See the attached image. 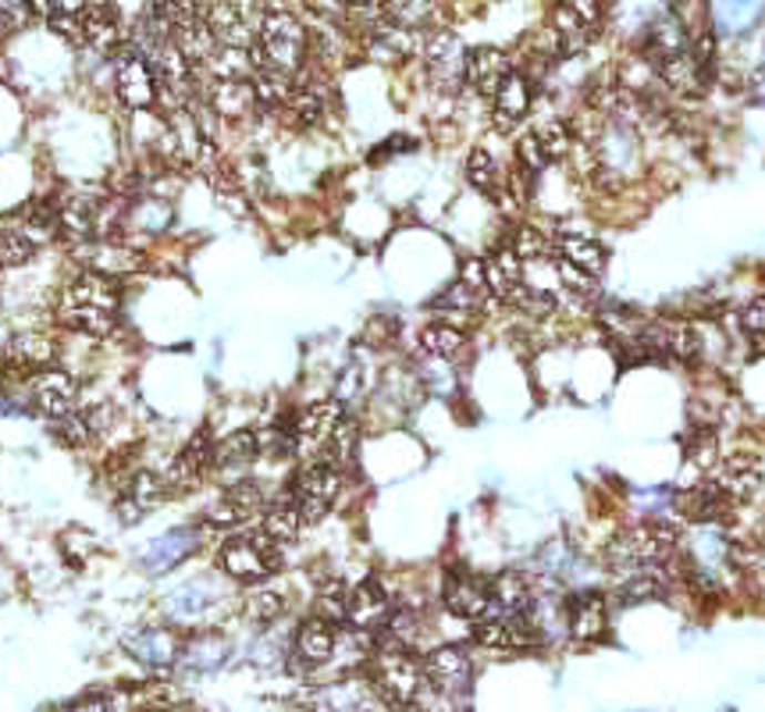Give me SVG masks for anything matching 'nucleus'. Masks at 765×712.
<instances>
[{
  "mask_svg": "<svg viewBox=\"0 0 765 712\" xmlns=\"http://www.w3.org/2000/svg\"><path fill=\"white\" fill-rule=\"evenodd\" d=\"M122 645L135 663H143L150 670L175 667L182 655V641L175 631H167V627H140V631H129L122 638Z\"/></svg>",
  "mask_w": 765,
  "mask_h": 712,
  "instance_id": "19",
  "label": "nucleus"
},
{
  "mask_svg": "<svg viewBox=\"0 0 765 712\" xmlns=\"http://www.w3.org/2000/svg\"><path fill=\"white\" fill-rule=\"evenodd\" d=\"M424 673H428V684L446 694V699H463L473 681V663L467 649L441 645L424 659Z\"/></svg>",
  "mask_w": 765,
  "mask_h": 712,
  "instance_id": "16",
  "label": "nucleus"
},
{
  "mask_svg": "<svg viewBox=\"0 0 765 712\" xmlns=\"http://www.w3.org/2000/svg\"><path fill=\"white\" fill-rule=\"evenodd\" d=\"M282 613H285V596H282V591H275V588L253 591L249 602H246V617H249L253 623H261V627L275 623Z\"/></svg>",
  "mask_w": 765,
  "mask_h": 712,
  "instance_id": "44",
  "label": "nucleus"
},
{
  "mask_svg": "<svg viewBox=\"0 0 765 712\" xmlns=\"http://www.w3.org/2000/svg\"><path fill=\"white\" fill-rule=\"evenodd\" d=\"M567 631L573 641H602L609 631L605 596L599 591H577L567 599Z\"/></svg>",
  "mask_w": 765,
  "mask_h": 712,
  "instance_id": "22",
  "label": "nucleus"
},
{
  "mask_svg": "<svg viewBox=\"0 0 765 712\" xmlns=\"http://www.w3.org/2000/svg\"><path fill=\"white\" fill-rule=\"evenodd\" d=\"M708 8H712V22H716V29L737 37V32H747L762 19L765 0H708Z\"/></svg>",
  "mask_w": 765,
  "mask_h": 712,
  "instance_id": "33",
  "label": "nucleus"
},
{
  "mask_svg": "<svg viewBox=\"0 0 765 712\" xmlns=\"http://www.w3.org/2000/svg\"><path fill=\"white\" fill-rule=\"evenodd\" d=\"M211 467H214V438H211L207 428H200L190 438V443L182 446V452L175 456L172 470L164 474L167 491H190V488H196L211 474Z\"/></svg>",
  "mask_w": 765,
  "mask_h": 712,
  "instance_id": "18",
  "label": "nucleus"
},
{
  "mask_svg": "<svg viewBox=\"0 0 765 712\" xmlns=\"http://www.w3.org/2000/svg\"><path fill=\"white\" fill-rule=\"evenodd\" d=\"M420 58L428 68L431 87L441 93H456L459 87H467V47L459 43L452 32H431L420 40Z\"/></svg>",
  "mask_w": 765,
  "mask_h": 712,
  "instance_id": "10",
  "label": "nucleus"
},
{
  "mask_svg": "<svg viewBox=\"0 0 765 712\" xmlns=\"http://www.w3.org/2000/svg\"><path fill=\"white\" fill-rule=\"evenodd\" d=\"M534 135V143H538V150L541 154H545V161L552 164V161H559L570 150V129L563 125V122H549V125H541V129H534L531 132Z\"/></svg>",
  "mask_w": 765,
  "mask_h": 712,
  "instance_id": "45",
  "label": "nucleus"
},
{
  "mask_svg": "<svg viewBox=\"0 0 765 712\" xmlns=\"http://www.w3.org/2000/svg\"><path fill=\"white\" fill-rule=\"evenodd\" d=\"M26 8L32 14H40V19L54 32H61L64 40H75V43L86 40L90 0H26Z\"/></svg>",
  "mask_w": 765,
  "mask_h": 712,
  "instance_id": "26",
  "label": "nucleus"
},
{
  "mask_svg": "<svg viewBox=\"0 0 765 712\" xmlns=\"http://www.w3.org/2000/svg\"><path fill=\"white\" fill-rule=\"evenodd\" d=\"M253 72H278V75H299L310 54V32L288 11H267L257 43L249 47Z\"/></svg>",
  "mask_w": 765,
  "mask_h": 712,
  "instance_id": "2",
  "label": "nucleus"
},
{
  "mask_svg": "<svg viewBox=\"0 0 765 712\" xmlns=\"http://www.w3.org/2000/svg\"><path fill=\"white\" fill-rule=\"evenodd\" d=\"M484 285L496 299L520 307V299L527 293V278H523V261L513 246H506L496 253V257L484 261Z\"/></svg>",
  "mask_w": 765,
  "mask_h": 712,
  "instance_id": "23",
  "label": "nucleus"
},
{
  "mask_svg": "<svg viewBox=\"0 0 765 712\" xmlns=\"http://www.w3.org/2000/svg\"><path fill=\"white\" fill-rule=\"evenodd\" d=\"M303 513L296 510V502L288 499V491L285 496H278L275 502H267L264 506V520H261V531L267 538H275L278 546H285V541H296L299 531H303Z\"/></svg>",
  "mask_w": 765,
  "mask_h": 712,
  "instance_id": "34",
  "label": "nucleus"
},
{
  "mask_svg": "<svg viewBox=\"0 0 765 712\" xmlns=\"http://www.w3.org/2000/svg\"><path fill=\"white\" fill-rule=\"evenodd\" d=\"M54 356H58L54 338L43 335V332H19V335H14L11 343H8V360L19 364V367L47 370Z\"/></svg>",
  "mask_w": 765,
  "mask_h": 712,
  "instance_id": "35",
  "label": "nucleus"
},
{
  "mask_svg": "<svg viewBox=\"0 0 765 712\" xmlns=\"http://www.w3.org/2000/svg\"><path fill=\"white\" fill-rule=\"evenodd\" d=\"M193 549H196V531L175 528V531H167V535L150 541V546L140 552V567L146 573H167V570H175Z\"/></svg>",
  "mask_w": 765,
  "mask_h": 712,
  "instance_id": "28",
  "label": "nucleus"
},
{
  "mask_svg": "<svg viewBox=\"0 0 765 712\" xmlns=\"http://www.w3.org/2000/svg\"><path fill=\"white\" fill-rule=\"evenodd\" d=\"M392 599L381 588V581H360L356 588H349V609H346V623L353 627L356 634H381L388 631V620H392Z\"/></svg>",
  "mask_w": 765,
  "mask_h": 712,
  "instance_id": "14",
  "label": "nucleus"
},
{
  "mask_svg": "<svg viewBox=\"0 0 765 712\" xmlns=\"http://www.w3.org/2000/svg\"><path fill=\"white\" fill-rule=\"evenodd\" d=\"M438 0H385V22H392L399 29L424 32L435 22Z\"/></svg>",
  "mask_w": 765,
  "mask_h": 712,
  "instance_id": "37",
  "label": "nucleus"
},
{
  "mask_svg": "<svg viewBox=\"0 0 765 712\" xmlns=\"http://www.w3.org/2000/svg\"><path fill=\"white\" fill-rule=\"evenodd\" d=\"M37 250H40V235L29 232L26 225L0 232V264H8V267L29 264L32 257H37Z\"/></svg>",
  "mask_w": 765,
  "mask_h": 712,
  "instance_id": "41",
  "label": "nucleus"
},
{
  "mask_svg": "<svg viewBox=\"0 0 765 712\" xmlns=\"http://www.w3.org/2000/svg\"><path fill=\"white\" fill-rule=\"evenodd\" d=\"M200 104L214 111L217 118H225V122H246L253 111H261L253 79L211 75V72H200Z\"/></svg>",
  "mask_w": 765,
  "mask_h": 712,
  "instance_id": "9",
  "label": "nucleus"
},
{
  "mask_svg": "<svg viewBox=\"0 0 765 712\" xmlns=\"http://www.w3.org/2000/svg\"><path fill=\"white\" fill-rule=\"evenodd\" d=\"M734 506L737 502L730 499L712 478H705L702 485H694V488L680 491V496H676V513L687 517L691 523H720L730 510H734Z\"/></svg>",
  "mask_w": 765,
  "mask_h": 712,
  "instance_id": "24",
  "label": "nucleus"
},
{
  "mask_svg": "<svg viewBox=\"0 0 765 712\" xmlns=\"http://www.w3.org/2000/svg\"><path fill=\"white\" fill-rule=\"evenodd\" d=\"M118 311H122L118 282L100 275V271H82L79 278L68 282V289L61 296L64 325L93 338H104L118 328Z\"/></svg>",
  "mask_w": 765,
  "mask_h": 712,
  "instance_id": "1",
  "label": "nucleus"
},
{
  "mask_svg": "<svg viewBox=\"0 0 765 712\" xmlns=\"http://www.w3.org/2000/svg\"><path fill=\"white\" fill-rule=\"evenodd\" d=\"M221 0H172V19H203L211 22Z\"/></svg>",
  "mask_w": 765,
  "mask_h": 712,
  "instance_id": "49",
  "label": "nucleus"
},
{
  "mask_svg": "<svg viewBox=\"0 0 765 712\" xmlns=\"http://www.w3.org/2000/svg\"><path fill=\"white\" fill-rule=\"evenodd\" d=\"M605 26V4L602 0H559L552 11V47L559 58H573L588 50Z\"/></svg>",
  "mask_w": 765,
  "mask_h": 712,
  "instance_id": "7",
  "label": "nucleus"
},
{
  "mask_svg": "<svg viewBox=\"0 0 765 712\" xmlns=\"http://www.w3.org/2000/svg\"><path fill=\"white\" fill-rule=\"evenodd\" d=\"M19 26H22V11L14 4H8V0H0V40H4L8 32H14Z\"/></svg>",
  "mask_w": 765,
  "mask_h": 712,
  "instance_id": "53",
  "label": "nucleus"
},
{
  "mask_svg": "<svg viewBox=\"0 0 765 712\" xmlns=\"http://www.w3.org/2000/svg\"><path fill=\"white\" fill-rule=\"evenodd\" d=\"M741 328L747 335H765V299H752L747 307L741 311Z\"/></svg>",
  "mask_w": 765,
  "mask_h": 712,
  "instance_id": "51",
  "label": "nucleus"
},
{
  "mask_svg": "<svg viewBox=\"0 0 765 712\" xmlns=\"http://www.w3.org/2000/svg\"><path fill=\"white\" fill-rule=\"evenodd\" d=\"M370 681L374 688L381 691V699L388 702L392 712H410L420 705V694L428 688V673H424V663L406 652V645L392 641L374 652L370 659Z\"/></svg>",
  "mask_w": 765,
  "mask_h": 712,
  "instance_id": "4",
  "label": "nucleus"
},
{
  "mask_svg": "<svg viewBox=\"0 0 765 712\" xmlns=\"http://www.w3.org/2000/svg\"><path fill=\"white\" fill-rule=\"evenodd\" d=\"M343 491V467L328 456H310L299 470L293 485H288V499L296 502V510L303 513L306 523H317L332 513V506Z\"/></svg>",
  "mask_w": 765,
  "mask_h": 712,
  "instance_id": "6",
  "label": "nucleus"
},
{
  "mask_svg": "<svg viewBox=\"0 0 765 712\" xmlns=\"http://www.w3.org/2000/svg\"><path fill=\"white\" fill-rule=\"evenodd\" d=\"M0 267H4V264H0Z\"/></svg>",
  "mask_w": 765,
  "mask_h": 712,
  "instance_id": "54",
  "label": "nucleus"
},
{
  "mask_svg": "<svg viewBox=\"0 0 765 712\" xmlns=\"http://www.w3.org/2000/svg\"><path fill=\"white\" fill-rule=\"evenodd\" d=\"M221 570L239 584H261L282 570V546L264 531H239L232 535L217 556Z\"/></svg>",
  "mask_w": 765,
  "mask_h": 712,
  "instance_id": "5",
  "label": "nucleus"
},
{
  "mask_svg": "<svg viewBox=\"0 0 765 712\" xmlns=\"http://www.w3.org/2000/svg\"><path fill=\"white\" fill-rule=\"evenodd\" d=\"M441 599H446V609L459 620L478 623L484 617L496 613V599H491V581L478 578V573L456 570L446 578V588H441Z\"/></svg>",
  "mask_w": 765,
  "mask_h": 712,
  "instance_id": "12",
  "label": "nucleus"
},
{
  "mask_svg": "<svg viewBox=\"0 0 765 712\" xmlns=\"http://www.w3.org/2000/svg\"><path fill=\"white\" fill-rule=\"evenodd\" d=\"M114 93L132 114H150L157 108V75H153L150 58L132 43L114 58Z\"/></svg>",
  "mask_w": 765,
  "mask_h": 712,
  "instance_id": "8",
  "label": "nucleus"
},
{
  "mask_svg": "<svg viewBox=\"0 0 765 712\" xmlns=\"http://www.w3.org/2000/svg\"><path fill=\"white\" fill-rule=\"evenodd\" d=\"M559 261L577 267V271H584V275H591V278H599L605 271L609 253L599 240H588V235H567V240L559 243Z\"/></svg>",
  "mask_w": 765,
  "mask_h": 712,
  "instance_id": "36",
  "label": "nucleus"
},
{
  "mask_svg": "<svg viewBox=\"0 0 765 712\" xmlns=\"http://www.w3.org/2000/svg\"><path fill=\"white\" fill-rule=\"evenodd\" d=\"M264 449H261V438L253 435V431H232L225 443H217L214 446V467L211 474L221 481H243L246 478V470L253 467V460H257Z\"/></svg>",
  "mask_w": 765,
  "mask_h": 712,
  "instance_id": "21",
  "label": "nucleus"
},
{
  "mask_svg": "<svg viewBox=\"0 0 765 712\" xmlns=\"http://www.w3.org/2000/svg\"><path fill=\"white\" fill-rule=\"evenodd\" d=\"M335 645H338V627L325 617H310L299 623L293 655H299L306 667H320L335 655Z\"/></svg>",
  "mask_w": 765,
  "mask_h": 712,
  "instance_id": "30",
  "label": "nucleus"
},
{
  "mask_svg": "<svg viewBox=\"0 0 765 712\" xmlns=\"http://www.w3.org/2000/svg\"><path fill=\"white\" fill-rule=\"evenodd\" d=\"M75 378L64 375V370L58 367H47V370H37V378L29 382V403L32 410L50 417V420H61L68 414H75Z\"/></svg>",
  "mask_w": 765,
  "mask_h": 712,
  "instance_id": "17",
  "label": "nucleus"
},
{
  "mask_svg": "<svg viewBox=\"0 0 765 712\" xmlns=\"http://www.w3.org/2000/svg\"><path fill=\"white\" fill-rule=\"evenodd\" d=\"M314 702L320 712H392L370 677H343V681L320 688Z\"/></svg>",
  "mask_w": 765,
  "mask_h": 712,
  "instance_id": "15",
  "label": "nucleus"
},
{
  "mask_svg": "<svg viewBox=\"0 0 765 712\" xmlns=\"http://www.w3.org/2000/svg\"><path fill=\"white\" fill-rule=\"evenodd\" d=\"M232 179L243 185L246 196H271V175H267V167L261 164V157H243Z\"/></svg>",
  "mask_w": 765,
  "mask_h": 712,
  "instance_id": "46",
  "label": "nucleus"
},
{
  "mask_svg": "<svg viewBox=\"0 0 765 712\" xmlns=\"http://www.w3.org/2000/svg\"><path fill=\"white\" fill-rule=\"evenodd\" d=\"M513 250L520 253V261H523V264H531V261H545L549 253H552L549 240H545V235H541L538 228H520V232H517Z\"/></svg>",
  "mask_w": 765,
  "mask_h": 712,
  "instance_id": "48",
  "label": "nucleus"
},
{
  "mask_svg": "<svg viewBox=\"0 0 765 712\" xmlns=\"http://www.w3.org/2000/svg\"><path fill=\"white\" fill-rule=\"evenodd\" d=\"M676 531L670 523H641V528H626L609 541L605 549V567L616 578H631L641 570H659L670 563V556L676 549Z\"/></svg>",
  "mask_w": 765,
  "mask_h": 712,
  "instance_id": "3",
  "label": "nucleus"
},
{
  "mask_svg": "<svg viewBox=\"0 0 765 712\" xmlns=\"http://www.w3.org/2000/svg\"><path fill=\"white\" fill-rule=\"evenodd\" d=\"M534 104V90H531V79H527L523 72H509L506 82L496 90V96H491V108H496L499 122H520V118L531 111Z\"/></svg>",
  "mask_w": 765,
  "mask_h": 712,
  "instance_id": "32",
  "label": "nucleus"
},
{
  "mask_svg": "<svg viewBox=\"0 0 765 712\" xmlns=\"http://www.w3.org/2000/svg\"><path fill=\"white\" fill-rule=\"evenodd\" d=\"M399 150H414V140H406V135H392V140H388L385 146L370 150V164H385V157L399 154Z\"/></svg>",
  "mask_w": 765,
  "mask_h": 712,
  "instance_id": "52",
  "label": "nucleus"
},
{
  "mask_svg": "<svg viewBox=\"0 0 765 712\" xmlns=\"http://www.w3.org/2000/svg\"><path fill=\"white\" fill-rule=\"evenodd\" d=\"M484 293L488 289H478V285H470L467 278H459V282H452L446 293L441 296H435L431 299V307L438 311V314H459V317H473L481 311V299H484Z\"/></svg>",
  "mask_w": 765,
  "mask_h": 712,
  "instance_id": "40",
  "label": "nucleus"
},
{
  "mask_svg": "<svg viewBox=\"0 0 765 712\" xmlns=\"http://www.w3.org/2000/svg\"><path fill=\"white\" fill-rule=\"evenodd\" d=\"M264 506H267L264 488L257 481L243 478V481H235L221 491V499L211 502V510L203 513V520H207L214 531H235V528H243L249 517H257Z\"/></svg>",
  "mask_w": 765,
  "mask_h": 712,
  "instance_id": "13",
  "label": "nucleus"
},
{
  "mask_svg": "<svg viewBox=\"0 0 765 712\" xmlns=\"http://www.w3.org/2000/svg\"><path fill=\"white\" fill-rule=\"evenodd\" d=\"M167 609H172L175 620H196L211 609V591L203 584H185L167 599Z\"/></svg>",
  "mask_w": 765,
  "mask_h": 712,
  "instance_id": "43",
  "label": "nucleus"
},
{
  "mask_svg": "<svg viewBox=\"0 0 765 712\" xmlns=\"http://www.w3.org/2000/svg\"><path fill=\"white\" fill-rule=\"evenodd\" d=\"M467 182L473 185V190L488 193V196L499 193V164H496V157L488 154V150H470V157H467Z\"/></svg>",
  "mask_w": 765,
  "mask_h": 712,
  "instance_id": "42",
  "label": "nucleus"
},
{
  "mask_svg": "<svg viewBox=\"0 0 765 712\" xmlns=\"http://www.w3.org/2000/svg\"><path fill=\"white\" fill-rule=\"evenodd\" d=\"M64 712H125V709L114 694H82L72 705H64Z\"/></svg>",
  "mask_w": 765,
  "mask_h": 712,
  "instance_id": "50",
  "label": "nucleus"
},
{
  "mask_svg": "<svg viewBox=\"0 0 765 712\" xmlns=\"http://www.w3.org/2000/svg\"><path fill=\"white\" fill-rule=\"evenodd\" d=\"M346 609H349V588H346V584L332 581V584L320 588L317 617H325V620H332V623L338 627V623H346Z\"/></svg>",
  "mask_w": 765,
  "mask_h": 712,
  "instance_id": "47",
  "label": "nucleus"
},
{
  "mask_svg": "<svg viewBox=\"0 0 765 712\" xmlns=\"http://www.w3.org/2000/svg\"><path fill=\"white\" fill-rule=\"evenodd\" d=\"M491 599H496V613L491 617L523 620V617L534 613V588L517 570H506L491 581Z\"/></svg>",
  "mask_w": 765,
  "mask_h": 712,
  "instance_id": "29",
  "label": "nucleus"
},
{
  "mask_svg": "<svg viewBox=\"0 0 765 712\" xmlns=\"http://www.w3.org/2000/svg\"><path fill=\"white\" fill-rule=\"evenodd\" d=\"M167 496V481L153 470H135L125 481L122 496H118V520L122 523H140L146 513H153Z\"/></svg>",
  "mask_w": 765,
  "mask_h": 712,
  "instance_id": "20",
  "label": "nucleus"
},
{
  "mask_svg": "<svg viewBox=\"0 0 765 712\" xmlns=\"http://www.w3.org/2000/svg\"><path fill=\"white\" fill-rule=\"evenodd\" d=\"M79 257L86 261V271H100V275L118 278V275H132V271L143 267V253L135 246H118L111 240H96V243H82Z\"/></svg>",
  "mask_w": 765,
  "mask_h": 712,
  "instance_id": "27",
  "label": "nucleus"
},
{
  "mask_svg": "<svg viewBox=\"0 0 765 712\" xmlns=\"http://www.w3.org/2000/svg\"><path fill=\"white\" fill-rule=\"evenodd\" d=\"M712 481H716L734 502H741V499H752L758 491L762 467L752 460V456H730V460L712 474Z\"/></svg>",
  "mask_w": 765,
  "mask_h": 712,
  "instance_id": "31",
  "label": "nucleus"
},
{
  "mask_svg": "<svg viewBox=\"0 0 765 712\" xmlns=\"http://www.w3.org/2000/svg\"><path fill=\"white\" fill-rule=\"evenodd\" d=\"M513 72L506 50L499 47H473L467 50V87H473L481 96H496V90L506 82V75Z\"/></svg>",
  "mask_w": 765,
  "mask_h": 712,
  "instance_id": "25",
  "label": "nucleus"
},
{
  "mask_svg": "<svg viewBox=\"0 0 765 712\" xmlns=\"http://www.w3.org/2000/svg\"><path fill=\"white\" fill-rule=\"evenodd\" d=\"M467 346V332L452 325V321H438L420 332V349L435 356V360H452V356Z\"/></svg>",
  "mask_w": 765,
  "mask_h": 712,
  "instance_id": "38",
  "label": "nucleus"
},
{
  "mask_svg": "<svg viewBox=\"0 0 765 712\" xmlns=\"http://www.w3.org/2000/svg\"><path fill=\"white\" fill-rule=\"evenodd\" d=\"M228 659V641L221 638H200V641H190V645H182V655L178 663L185 670L193 673H211V670H221Z\"/></svg>",
  "mask_w": 765,
  "mask_h": 712,
  "instance_id": "39",
  "label": "nucleus"
},
{
  "mask_svg": "<svg viewBox=\"0 0 765 712\" xmlns=\"http://www.w3.org/2000/svg\"><path fill=\"white\" fill-rule=\"evenodd\" d=\"M346 406L338 399H317L296 417V452L303 456H325L335 431L343 428Z\"/></svg>",
  "mask_w": 765,
  "mask_h": 712,
  "instance_id": "11",
  "label": "nucleus"
}]
</instances>
